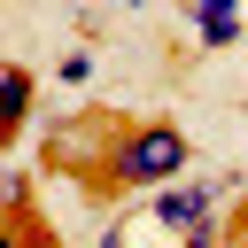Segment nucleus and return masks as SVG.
<instances>
[{
    "label": "nucleus",
    "instance_id": "39448f33",
    "mask_svg": "<svg viewBox=\"0 0 248 248\" xmlns=\"http://www.w3.org/2000/svg\"><path fill=\"white\" fill-rule=\"evenodd\" d=\"M54 78H62V85H85V78H93V54H85V46H78V54H62V62H54Z\"/></svg>",
    "mask_w": 248,
    "mask_h": 248
},
{
    "label": "nucleus",
    "instance_id": "7ed1b4c3",
    "mask_svg": "<svg viewBox=\"0 0 248 248\" xmlns=\"http://www.w3.org/2000/svg\"><path fill=\"white\" fill-rule=\"evenodd\" d=\"M186 23H194V39H202V46H232V39L248 31L240 0H186Z\"/></svg>",
    "mask_w": 248,
    "mask_h": 248
},
{
    "label": "nucleus",
    "instance_id": "20e7f679",
    "mask_svg": "<svg viewBox=\"0 0 248 248\" xmlns=\"http://www.w3.org/2000/svg\"><path fill=\"white\" fill-rule=\"evenodd\" d=\"M31 101H39V85H31V70H16V62H0V116H8V124H31Z\"/></svg>",
    "mask_w": 248,
    "mask_h": 248
},
{
    "label": "nucleus",
    "instance_id": "f03ea898",
    "mask_svg": "<svg viewBox=\"0 0 248 248\" xmlns=\"http://www.w3.org/2000/svg\"><path fill=\"white\" fill-rule=\"evenodd\" d=\"M232 186H240V178H209V186H194V178H186V186L163 178V186H147V209H155L163 232H186V240L202 248V240H217V202H225Z\"/></svg>",
    "mask_w": 248,
    "mask_h": 248
},
{
    "label": "nucleus",
    "instance_id": "423d86ee",
    "mask_svg": "<svg viewBox=\"0 0 248 248\" xmlns=\"http://www.w3.org/2000/svg\"><path fill=\"white\" fill-rule=\"evenodd\" d=\"M16 132H23V124H8V116H0V147H8V140H16Z\"/></svg>",
    "mask_w": 248,
    "mask_h": 248
},
{
    "label": "nucleus",
    "instance_id": "0eeeda50",
    "mask_svg": "<svg viewBox=\"0 0 248 248\" xmlns=\"http://www.w3.org/2000/svg\"><path fill=\"white\" fill-rule=\"evenodd\" d=\"M116 8H147V0H116Z\"/></svg>",
    "mask_w": 248,
    "mask_h": 248
},
{
    "label": "nucleus",
    "instance_id": "f257e3e1",
    "mask_svg": "<svg viewBox=\"0 0 248 248\" xmlns=\"http://www.w3.org/2000/svg\"><path fill=\"white\" fill-rule=\"evenodd\" d=\"M186 163H194V140H186L178 124H163V116H140V124H124V132L108 140L101 178H108L116 194H147V186H163V178H186Z\"/></svg>",
    "mask_w": 248,
    "mask_h": 248
}]
</instances>
